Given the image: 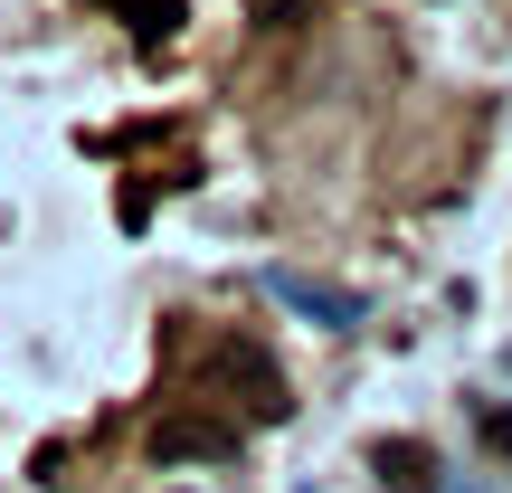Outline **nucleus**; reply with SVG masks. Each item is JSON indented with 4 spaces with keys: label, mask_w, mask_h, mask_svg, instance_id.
Returning a JSON list of instances; mask_svg holds the SVG:
<instances>
[{
    "label": "nucleus",
    "mask_w": 512,
    "mask_h": 493,
    "mask_svg": "<svg viewBox=\"0 0 512 493\" xmlns=\"http://www.w3.org/2000/svg\"><path fill=\"white\" fill-rule=\"evenodd\" d=\"M219 370H228V380H247V408H256V418H285V408H294V399H285V380H275V361H266V351H228Z\"/></svg>",
    "instance_id": "obj_4"
},
{
    "label": "nucleus",
    "mask_w": 512,
    "mask_h": 493,
    "mask_svg": "<svg viewBox=\"0 0 512 493\" xmlns=\"http://www.w3.org/2000/svg\"><path fill=\"white\" fill-rule=\"evenodd\" d=\"M370 465H380V484H389V493H437V456H427L418 437H389Z\"/></svg>",
    "instance_id": "obj_3"
},
{
    "label": "nucleus",
    "mask_w": 512,
    "mask_h": 493,
    "mask_svg": "<svg viewBox=\"0 0 512 493\" xmlns=\"http://www.w3.org/2000/svg\"><path fill=\"white\" fill-rule=\"evenodd\" d=\"M219 456H238L228 418H162L152 427V465H219Z\"/></svg>",
    "instance_id": "obj_1"
},
{
    "label": "nucleus",
    "mask_w": 512,
    "mask_h": 493,
    "mask_svg": "<svg viewBox=\"0 0 512 493\" xmlns=\"http://www.w3.org/2000/svg\"><path fill=\"white\" fill-rule=\"evenodd\" d=\"M266 285H275V304L313 313L323 332H351V323H361V294H342V285H313V275H294V266H275Z\"/></svg>",
    "instance_id": "obj_2"
},
{
    "label": "nucleus",
    "mask_w": 512,
    "mask_h": 493,
    "mask_svg": "<svg viewBox=\"0 0 512 493\" xmlns=\"http://www.w3.org/2000/svg\"><path fill=\"white\" fill-rule=\"evenodd\" d=\"M475 437H484L494 465H512V408H475Z\"/></svg>",
    "instance_id": "obj_6"
},
{
    "label": "nucleus",
    "mask_w": 512,
    "mask_h": 493,
    "mask_svg": "<svg viewBox=\"0 0 512 493\" xmlns=\"http://www.w3.org/2000/svg\"><path fill=\"white\" fill-rule=\"evenodd\" d=\"M133 10V38H143V48H162L171 29H181V0H124Z\"/></svg>",
    "instance_id": "obj_5"
}]
</instances>
